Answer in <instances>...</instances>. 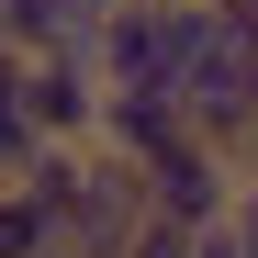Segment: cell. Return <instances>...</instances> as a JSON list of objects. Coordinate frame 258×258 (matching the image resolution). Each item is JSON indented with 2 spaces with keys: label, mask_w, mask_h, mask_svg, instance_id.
Masks as SVG:
<instances>
[{
  "label": "cell",
  "mask_w": 258,
  "mask_h": 258,
  "mask_svg": "<svg viewBox=\"0 0 258 258\" xmlns=\"http://www.w3.org/2000/svg\"><path fill=\"white\" fill-rule=\"evenodd\" d=\"M135 202H146V225H180V236H213L236 213V157H213L191 135H168L146 168H135Z\"/></svg>",
  "instance_id": "3957f363"
},
{
  "label": "cell",
  "mask_w": 258,
  "mask_h": 258,
  "mask_svg": "<svg viewBox=\"0 0 258 258\" xmlns=\"http://www.w3.org/2000/svg\"><path fill=\"white\" fill-rule=\"evenodd\" d=\"M168 135H180V101H168V90H101V123H90V146H101V157L146 168Z\"/></svg>",
  "instance_id": "5b68a950"
},
{
  "label": "cell",
  "mask_w": 258,
  "mask_h": 258,
  "mask_svg": "<svg viewBox=\"0 0 258 258\" xmlns=\"http://www.w3.org/2000/svg\"><path fill=\"white\" fill-rule=\"evenodd\" d=\"M0 258H56V236H45V213H34L12 180H0Z\"/></svg>",
  "instance_id": "52a82bcc"
},
{
  "label": "cell",
  "mask_w": 258,
  "mask_h": 258,
  "mask_svg": "<svg viewBox=\"0 0 258 258\" xmlns=\"http://www.w3.org/2000/svg\"><path fill=\"white\" fill-rule=\"evenodd\" d=\"M191 258H258V213L236 202V213H225L213 236H191Z\"/></svg>",
  "instance_id": "ba28073f"
},
{
  "label": "cell",
  "mask_w": 258,
  "mask_h": 258,
  "mask_svg": "<svg viewBox=\"0 0 258 258\" xmlns=\"http://www.w3.org/2000/svg\"><path fill=\"white\" fill-rule=\"evenodd\" d=\"M23 123H34V146H90V123H101V79H90V45L23 56Z\"/></svg>",
  "instance_id": "277c9868"
},
{
  "label": "cell",
  "mask_w": 258,
  "mask_h": 258,
  "mask_svg": "<svg viewBox=\"0 0 258 258\" xmlns=\"http://www.w3.org/2000/svg\"><path fill=\"white\" fill-rule=\"evenodd\" d=\"M168 101H180V135L236 157L258 123V34L202 12V0H168Z\"/></svg>",
  "instance_id": "6da1fadb"
},
{
  "label": "cell",
  "mask_w": 258,
  "mask_h": 258,
  "mask_svg": "<svg viewBox=\"0 0 258 258\" xmlns=\"http://www.w3.org/2000/svg\"><path fill=\"white\" fill-rule=\"evenodd\" d=\"M123 258H191V236H180V225H135V247H123Z\"/></svg>",
  "instance_id": "9c48e42d"
},
{
  "label": "cell",
  "mask_w": 258,
  "mask_h": 258,
  "mask_svg": "<svg viewBox=\"0 0 258 258\" xmlns=\"http://www.w3.org/2000/svg\"><path fill=\"white\" fill-rule=\"evenodd\" d=\"M68 12H79V23H101V12H123V0H68Z\"/></svg>",
  "instance_id": "30bf717a"
},
{
  "label": "cell",
  "mask_w": 258,
  "mask_h": 258,
  "mask_svg": "<svg viewBox=\"0 0 258 258\" xmlns=\"http://www.w3.org/2000/svg\"><path fill=\"white\" fill-rule=\"evenodd\" d=\"M34 213H45V236L56 258H123L146 225V202H135V168L101 157V146H34V168L12 180Z\"/></svg>",
  "instance_id": "7a4b0ae2"
},
{
  "label": "cell",
  "mask_w": 258,
  "mask_h": 258,
  "mask_svg": "<svg viewBox=\"0 0 258 258\" xmlns=\"http://www.w3.org/2000/svg\"><path fill=\"white\" fill-rule=\"evenodd\" d=\"M34 168V123H23V56H0V180Z\"/></svg>",
  "instance_id": "8992f818"
}]
</instances>
